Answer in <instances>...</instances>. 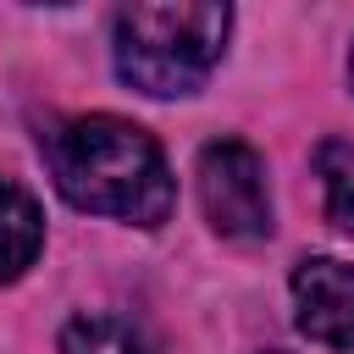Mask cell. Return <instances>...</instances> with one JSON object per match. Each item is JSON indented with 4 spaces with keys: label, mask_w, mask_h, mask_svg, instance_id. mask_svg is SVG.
Returning a JSON list of instances; mask_svg holds the SVG:
<instances>
[{
    "label": "cell",
    "mask_w": 354,
    "mask_h": 354,
    "mask_svg": "<svg viewBox=\"0 0 354 354\" xmlns=\"http://www.w3.org/2000/svg\"><path fill=\"white\" fill-rule=\"evenodd\" d=\"M39 149L50 160V177L66 205L127 221V227H149V232L166 227V216L177 205V183L166 171L160 144L138 122L111 116V111L66 116L39 133Z\"/></svg>",
    "instance_id": "cell-1"
},
{
    "label": "cell",
    "mask_w": 354,
    "mask_h": 354,
    "mask_svg": "<svg viewBox=\"0 0 354 354\" xmlns=\"http://www.w3.org/2000/svg\"><path fill=\"white\" fill-rule=\"evenodd\" d=\"M232 11L216 0H183V6H122L116 11V72L149 100L194 94L227 44Z\"/></svg>",
    "instance_id": "cell-2"
},
{
    "label": "cell",
    "mask_w": 354,
    "mask_h": 354,
    "mask_svg": "<svg viewBox=\"0 0 354 354\" xmlns=\"http://www.w3.org/2000/svg\"><path fill=\"white\" fill-rule=\"evenodd\" d=\"M39 249H44V210H39V199L22 183L0 177V282H17L39 260Z\"/></svg>",
    "instance_id": "cell-5"
},
{
    "label": "cell",
    "mask_w": 354,
    "mask_h": 354,
    "mask_svg": "<svg viewBox=\"0 0 354 354\" xmlns=\"http://www.w3.org/2000/svg\"><path fill=\"white\" fill-rule=\"evenodd\" d=\"M315 177H321L326 221L354 238V144L348 138H321L315 144Z\"/></svg>",
    "instance_id": "cell-6"
},
{
    "label": "cell",
    "mask_w": 354,
    "mask_h": 354,
    "mask_svg": "<svg viewBox=\"0 0 354 354\" xmlns=\"http://www.w3.org/2000/svg\"><path fill=\"white\" fill-rule=\"evenodd\" d=\"M61 354H149L138 326L122 315H77L61 332Z\"/></svg>",
    "instance_id": "cell-7"
},
{
    "label": "cell",
    "mask_w": 354,
    "mask_h": 354,
    "mask_svg": "<svg viewBox=\"0 0 354 354\" xmlns=\"http://www.w3.org/2000/svg\"><path fill=\"white\" fill-rule=\"evenodd\" d=\"M348 83H354V50H348Z\"/></svg>",
    "instance_id": "cell-8"
},
{
    "label": "cell",
    "mask_w": 354,
    "mask_h": 354,
    "mask_svg": "<svg viewBox=\"0 0 354 354\" xmlns=\"http://www.w3.org/2000/svg\"><path fill=\"white\" fill-rule=\"evenodd\" d=\"M293 321L310 343L354 354V266L337 254H310L293 266Z\"/></svg>",
    "instance_id": "cell-4"
},
{
    "label": "cell",
    "mask_w": 354,
    "mask_h": 354,
    "mask_svg": "<svg viewBox=\"0 0 354 354\" xmlns=\"http://www.w3.org/2000/svg\"><path fill=\"white\" fill-rule=\"evenodd\" d=\"M199 205L205 221L221 238L254 243L271 232V188H266V160L243 138H216L199 149Z\"/></svg>",
    "instance_id": "cell-3"
}]
</instances>
